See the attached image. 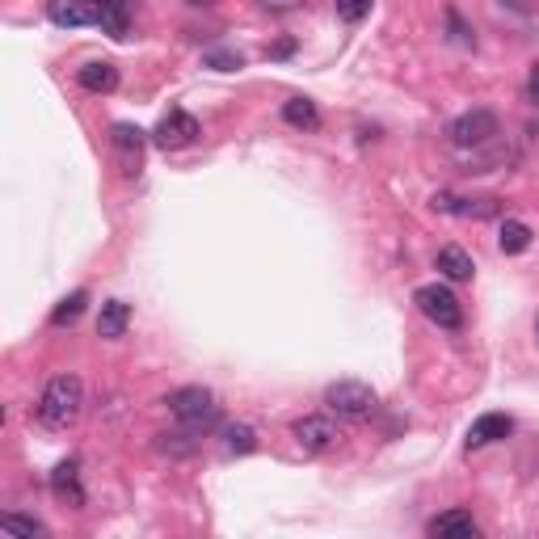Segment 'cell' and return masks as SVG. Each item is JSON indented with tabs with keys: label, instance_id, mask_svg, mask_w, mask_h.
<instances>
[{
	"label": "cell",
	"instance_id": "6da1fadb",
	"mask_svg": "<svg viewBox=\"0 0 539 539\" xmlns=\"http://www.w3.org/2000/svg\"><path fill=\"white\" fill-rule=\"evenodd\" d=\"M85 409V384L81 375H55L51 384L43 388V396H38V422H43L47 430H68L76 426V417H81Z\"/></svg>",
	"mask_w": 539,
	"mask_h": 539
},
{
	"label": "cell",
	"instance_id": "7a4b0ae2",
	"mask_svg": "<svg viewBox=\"0 0 539 539\" xmlns=\"http://www.w3.org/2000/svg\"><path fill=\"white\" fill-rule=\"evenodd\" d=\"M169 413L177 417L182 426H190V430H211L215 422H219V405H215V396H211V388H198V384H190V388H177V392H169Z\"/></svg>",
	"mask_w": 539,
	"mask_h": 539
},
{
	"label": "cell",
	"instance_id": "3957f363",
	"mask_svg": "<svg viewBox=\"0 0 539 539\" xmlns=\"http://www.w3.org/2000/svg\"><path fill=\"white\" fill-rule=\"evenodd\" d=\"M325 405H329V413L342 417V422H367L375 413V392L363 379H337V384L325 388Z\"/></svg>",
	"mask_w": 539,
	"mask_h": 539
},
{
	"label": "cell",
	"instance_id": "277c9868",
	"mask_svg": "<svg viewBox=\"0 0 539 539\" xmlns=\"http://www.w3.org/2000/svg\"><path fill=\"white\" fill-rule=\"evenodd\" d=\"M413 304H417V312H422L426 321L438 325V329H459V325H464V304H459L455 291L443 287V283L417 287V291H413Z\"/></svg>",
	"mask_w": 539,
	"mask_h": 539
},
{
	"label": "cell",
	"instance_id": "5b68a950",
	"mask_svg": "<svg viewBox=\"0 0 539 539\" xmlns=\"http://www.w3.org/2000/svg\"><path fill=\"white\" fill-rule=\"evenodd\" d=\"M493 135H502V123H497V114L485 110V106L459 114L451 123V144L455 148H485V144H493Z\"/></svg>",
	"mask_w": 539,
	"mask_h": 539
},
{
	"label": "cell",
	"instance_id": "8992f818",
	"mask_svg": "<svg viewBox=\"0 0 539 539\" xmlns=\"http://www.w3.org/2000/svg\"><path fill=\"white\" fill-rule=\"evenodd\" d=\"M203 135V127H198V118L190 114V110H182V106H173L161 123H156V131H152V139L161 144L165 152H177V148H190L194 139Z\"/></svg>",
	"mask_w": 539,
	"mask_h": 539
},
{
	"label": "cell",
	"instance_id": "52a82bcc",
	"mask_svg": "<svg viewBox=\"0 0 539 539\" xmlns=\"http://www.w3.org/2000/svg\"><path fill=\"white\" fill-rule=\"evenodd\" d=\"M291 438L299 443L304 455H321V451H329L337 443V426H333V417H325V413H304L291 426Z\"/></svg>",
	"mask_w": 539,
	"mask_h": 539
},
{
	"label": "cell",
	"instance_id": "ba28073f",
	"mask_svg": "<svg viewBox=\"0 0 539 539\" xmlns=\"http://www.w3.org/2000/svg\"><path fill=\"white\" fill-rule=\"evenodd\" d=\"M47 17L59 30H76V26H97V5L93 0H47Z\"/></svg>",
	"mask_w": 539,
	"mask_h": 539
},
{
	"label": "cell",
	"instance_id": "9c48e42d",
	"mask_svg": "<svg viewBox=\"0 0 539 539\" xmlns=\"http://www.w3.org/2000/svg\"><path fill=\"white\" fill-rule=\"evenodd\" d=\"M514 434V422L506 413H481L476 422L468 426V451H476V447H493V443H502V438H510Z\"/></svg>",
	"mask_w": 539,
	"mask_h": 539
},
{
	"label": "cell",
	"instance_id": "30bf717a",
	"mask_svg": "<svg viewBox=\"0 0 539 539\" xmlns=\"http://www.w3.org/2000/svg\"><path fill=\"white\" fill-rule=\"evenodd\" d=\"M110 144L118 148V156H123L127 173H139V156H144L148 131H139V127H131V123H114V127H110Z\"/></svg>",
	"mask_w": 539,
	"mask_h": 539
},
{
	"label": "cell",
	"instance_id": "8fae6325",
	"mask_svg": "<svg viewBox=\"0 0 539 539\" xmlns=\"http://www.w3.org/2000/svg\"><path fill=\"white\" fill-rule=\"evenodd\" d=\"M51 493L59 497V502H68V506H85L81 464H76V459H64V464H55V472H51Z\"/></svg>",
	"mask_w": 539,
	"mask_h": 539
},
{
	"label": "cell",
	"instance_id": "7c38bea8",
	"mask_svg": "<svg viewBox=\"0 0 539 539\" xmlns=\"http://www.w3.org/2000/svg\"><path fill=\"white\" fill-rule=\"evenodd\" d=\"M76 85L85 93H114L118 89V68L110 59H89V64L76 68Z\"/></svg>",
	"mask_w": 539,
	"mask_h": 539
},
{
	"label": "cell",
	"instance_id": "4fadbf2b",
	"mask_svg": "<svg viewBox=\"0 0 539 539\" xmlns=\"http://www.w3.org/2000/svg\"><path fill=\"white\" fill-rule=\"evenodd\" d=\"M127 329H131V304H123V299H106L102 312H97V337L118 342V337H127Z\"/></svg>",
	"mask_w": 539,
	"mask_h": 539
},
{
	"label": "cell",
	"instance_id": "5bb4252c",
	"mask_svg": "<svg viewBox=\"0 0 539 539\" xmlns=\"http://www.w3.org/2000/svg\"><path fill=\"white\" fill-rule=\"evenodd\" d=\"M198 447H203V430L182 426L173 434H156V451L169 455V459H190V455H198Z\"/></svg>",
	"mask_w": 539,
	"mask_h": 539
},
{
	"label": "cell",
	"instance_id": "9a60e30c",
	"mask_svg": "<svg viewBox=\"0 0 539 539\" xmlns=\"http://www.w3.org/2000/svg\"><path fill=\"white\" fill-rule=\"evenodd\" d=\"M438 274L447 278V283H472V274H476V266H472V257L459 249V245H443L438 249Z\"/></svg>",
	"mask_w": 539,
	"mask_h": 539
},
{
	"label": "cell",
	"instance_id": "2e32d148",
	"mask_svg": "<svg viewBox=\"0 0 539 539\" xmlns=\"http://www.w3.org/2000/svg\"><path fill=\"white\" fill-rule=\"evenodd\" d=\"M93 5H97V26H102V34L127 38V30H131V9H127V0H93Z\"/></svg>",
	"mask_w": 539,
	"mask_h": 539
},
{
	"label": "cell",
	"instance_id": "e0dca14e",
	"mask_svg": "<svg viewBox=\"0 0 539 539\" xmlns=\"http://www.w3.org/2000/svg\"><path fill=\"white\" fill-rule=\"evenodd\" d=\"M430 535H481V523L472 518V510H443L430 518Z\"/></svg>",
	"mask_w": 539,
	"mask_h": 539
},
{
	"label": "cell",
	"instance_id": "ac0fdd59",
	"mask_svg": "<svg viewBox=\"0 0 539 539\" xmlns=\"http://www.w3.org/2000/svg\"><path fill=\"white\" fill-rule=\"evenodd\" d=\"M283 123L295 131H316L321 127V110L308 97H291V102H283Z\"/></svg>",
	"mask_w": 539,
	"mask_h": 539
},
{
	"label": "cell",
	"instance_id": "d6986e66",
	"mask_svg": "<svg viewBox=\"0 0 539 539\" xmlns=\"http://www.w3.org/2000/svg\"><path fill=\"white\" fill-rule=\"evenodd\" d=\"M535 241V232L523 224V219H506L502 232H497V249H502L506 257H518V253H527Z\"/></svg>",
	"mask_w": 539,
	"mask_h": 539
},
{
	"label": "cell",
	"instance_id": "ffe728a7",
	"mask_svg": "<svg viewBox=\"0 0 539 539\" xmlns=\"http://www.w3.org/2000/svg\"><path fill=\"white\" fill-rule=\"evenodd\" d=\"M85 304H89V291H72V295H64V299H59V308L51 312V325H55V329L76 325V321H81V312H85Z\"/></svg>",
	"mask_w": 539,
	"mask_h": 539
},
{
	"label": "cell",
	"instance_id": "44dd1931",
	"mask_svg": "<svg viewBox=\"0 0 539 539\" xmlns=\"http://www.w3.org/2000/svg\"><path fill=\"white\" fill-rule=\"evenodd\" d=\"M224 451L228 455H253L257 451V434L249 426H224Z\"/></svg>",
	"mask_w": 539,
	"mask_h": 539
},
{
	"label": "cell",
	"instance_id": "7402d4cb",
	"mask_svg": "<svg viewBox=\"0 0 539 539\" xmlns=\"http://www.w3.org/2000/svg\"><path fill=\"white\" fill-rule=\"evenodd\" d=\"M0 531H13V535H43L47 527L38 523V518H22V514H0Z\"/></svg>",
	"mask_w": 539,
	"mask_h": 539
},
{
	"label": "cell",
	"instance_id": "603a6c76",
	"mask_svg": "<svg viewBox=\"0 0 539 539\" xmlns=\"http://www.w3.org/2000/svg\"><path fill=\"white\" fill-rule=\"evenodd\" d=\"M371 5H375V0H333L337 17H342V22H350V26L363 22V17L371 13Z\"/></svg>",
	"mask_w": 539,
	"mask_h": 539
},
{
	"label": "cell",
	"instance_id": "cb8c5ba5",
	"mask_svg": "<svg viewBox=\"0 0 539 539\" xmlns=\"http://www.w3.org/2000/svg\"><path fill=\"white\" fill-rule=\"evenodd\" d=\"M245 59L236 55V51H207V68H215V72H236Z\"/></svg>",
	"mask_w": 539,
	"mask_h": 539
},
{
	"label": "cell",
	"instance_id": "d4e9b609",
	"mask_svg": "<svg viewBox=\"0 0 539 539\" xmlns=\"http://www.w3.org/2000/svg\"><path fill=\"white\" fill-rule=\"evenodd\" d=\"M447 22H451V38L459 47H476V38H472V30L464 26V17H459V9H447Z\"/></svg>",
	"mask_w": 539,
	"mask_h": 539
},
{
	"label": "cell",
	"instance_id": "484cf974",
	"mask_svg": "<svg viewBox=\"0 0 539 539\" xmlns=\"http://www.w3.org/2000/svg\"><path fill=\"white\" fill-rule=\"evenodd\" d=\"M527 93H531V102L539 106V68H535V72L527 76Z\"/></svg>",
	"mask_w": 539,
	"mask_h": 539
},
{
	"label": "cell",
	"instance_id": "4316f807",
	"mask_svg": "<svg viewBox=\"0 0 539 539\" xmlns=\"http://www.w3.org/2000/svg\"><path fill=\"white\" fill-rule=\"evenodd\" d=\"M266 9H278V13H287V9H295V0H262Z\"/></svg>",
	"mask_w": 539,
	"mask_h": 539
},
{
	"label": "cell",
	"instance_id": "83f0119b",
	"mask_svg": "<svg viewBox=\"0 0 539 539\" xmlns=\"http://www.w3.org/2000/svg\"><path fill=\"white\" fill-rule=\"evenodd\" d=\"M535 333H539V321H535Z\"/></svg>",
	"mask_w": 539,
	"mask_h": 539
}]
</instances>
